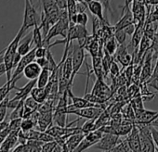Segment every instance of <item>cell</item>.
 Returning <instances> with one entry per match:
<instances>
[{"instance_id":"cell-1","label":"cell","mask_w":158,"mask_h":152,"mask_svg":"<svg viewBox=\"0 0 158 152\" xmlns=\"http://www.w3.org/2000/svg\"><path fill=\"white\" fill-rule=\"evenodd\" d=\"M69 26H70V20H69L68 11L67 10H61L60 20L49 29L47 36L44 38V46L48 47L50 40L55 36L60 35L63 38H66Z\"/></svg>"},{"instance_id":"cell-2","label":"cell","mask_w":158,"mask_h":152,"mask_svg":"<svg viewBox=\"0 0 158 152\" xmlns=\"http://www.w3.org/2000/svg\"><path fill=\"white\" fill-rule=\"evenodd\" d=\"M39 21H41V18H39L33 5V2L31 0H25L23 22L22 28L26 32L30 28L35 27V25H39Z\"/></svg>"},{"instance_id":"cell-3","label":"cell","mask_w":158,"mask_h":152,"mask_svg":"<svg viewBox=\"0 0 158 152\" xmlns=\"http://www.w3.org/2000/svg\"><path fill=\"white\" fill-rule=\"evenodd\" d=\"M139 131L140 146L141 151L145 152H154L157 148L153 142L150 124H137Z\"/></svg>"},{"instance_id":"cell-4","label":"cell","mask_w":158,"mask_h":152,"mask_svg":"<svg viewBox=\"0 0 158 152\" xmlns=\"http://www.w3.org/2000/svg\"><path fill=\"white\" fill-rule=\"evenodd\" d=\"M72 58H73V73L70 79V86H73V79L75 75L78 73L79 70L81 69V66L85 59V48L78 45H72Z\"/></svg>"},{"instance_id":"cell-5","label":"cell","mask_w":158,"mask_h":152,"mask_svg":"<svg viewBox=\"0 0 158 152\" xmlns=\"http://www.w3.org/2000/svg\"><path fill=\"white\" fill-rule=\"evenodd\" d=\"M35 50H36V46H35L34 48L31 49L30 52H28L26 55L23 56L20 62L18 63V65L16 66V68L14 69V72L11 75V79H17L20 80L22 78V75L23 74V70L24 68L31 62L35 61L36 57H35ZM10 79V80H11Z\"/></svg>"},{"instance_id":"cell-6","label":"cell","mask_w":158,"mask_h":152,"mask_svg":"<svg viewBox=\"0 0 158 152\" xmlns=\"http://www.w3.org/2000/svg\"><path fill=\"white\" fill-rule=\"evenodd\" d=\"M120 135L115 134H103L102 137L99 140L97 144L94 145V147L102 151H110L113 147L119 142Z\"/></svg>"},{"instance_id":"cell-7","label":"cell","mask_w":158,"mask_h":152,"mask_svg":"<svg viewBox=\"0 0 158 152\" xmlns=\"http://www.w3.org/2000/svg\"><path fill=\"white\" fill-rule=\"evenodd\" d=\"M153 60L152 58V49L150 48L146 54L144 55L142 58V70H141V74H140V80L139 83H146L152 76V61ZM140 61V62H141Z\"/></svg>"},{"instance_id":"cell-8","label":"cell","mask_w":158,"mask_h":152,"mask_svg":"<svg viewBox=\"0 0 158 152\" xmlns=\"http://www.w3.org/2000/svg\"><path fill=\"white\" fill-rule=\"evenodd\" d=\"M114 59L118 61L123 68H127L133 63V56L128 53V48L125 44L118 46L114 53Z\"/></svg>"},{"instance_id":"cell-9","label":"cell","mask_w":158,"mask_h":152,"mask_svg":"<svg viewBox=\"0 0 158 152\" xmlns=\"http://www.w3.org/2000/svg\"><path fill=\"white\" fill-rule=\"evenodd\" d=\"M99 98H101L103 100H107L113 94L112 89L104 83L103 78H97V81L93 86L92 92Z\"/></svg>"},{"instance_id":"cell-10","label":"cell","mask_w":158,"mask_h":152,"mask_svg":"<svg viewBox=\"0 0 158 152\" xmlns=\"http://www.w3.org/2000/svg\"><path fill=\"white\" fill-rule=\"evenodd\" d=\"M129 3H126L125 7H124V12L122 14L121 19L116 22V24L114 25V31L120 30V29H124L125 27H127L129 24L132 23H136L134 15L132 13V10L128 8Z\"/></svg>"},{"instance_id":"cell-11","label":"cell","mask_w":158,"mask_h":152,"mask_svg":"<svg viewBox=\"0 0 158 152\" xmlns=\"http://www.w3.org/2000/svg\"><path fill=\"white\" fill-rule=\"evenodd\" d=\"M86 136V134L83 132H78V133H73L66 140L65 144L63 145V149L64 151L72 152L74 151L75 148L80 144V142L84 139Z\"/></svg>"},{"instance_id":"cell-12","label":"cell","mask_w":158,"mask_h":152,"mask_svg":"<svg viewBox=\"0 0 158 152\" xmlns=\"http://www.w3.org/2000/svg\"><path fill=\"white\" fill-rule=\"evenodd\" d=\"M131 10L134 15L136 24L146 22V10L142 0H133Z\"/></svg>"},{"instance_id":"cell-13","label":"cell","mask_w":158,"mask_h":152,"mask_svg":"<svg viewBox=\"0 0 158 152\" xmlns=\"http://www.w3.org/2000/svg\"><path fill=\"white\" fill-rule=\"evenodd\" d=\"M127 142L130 146L131 151H141V146H140V138H139V131L138 125L135 123L131 132L128 134L127 136Z\"/></svg>"},{"instance_id":"cell-14","label":"cell","mask_w":158,"mask_h":152,"mask_svg":"<svg viewBox=\"0 0 158 152\" xmlns=\"http://www.w3.org/2000/svg\"><path fill=\"white\" fill-rule=\"evenodd\" d=\"M19 132L11 131L6 137L4 142L0 145V151H10L14 149L17 143H19Z\"/></svg>"},{"instance_id":"cell-15","label":"cell","mask_w":158,"mask_h":152,"mask_svg":"<svg viewBox=\"0 0 158 152\" xmlns=\"http://www.w3.org/2000/svg\"><path fill=\"white\" fill-rule=\"evenodd\" d=\"M88 5H89V10L90 11V13L93 16L97 17L102 22L108 24L107 20L104 19V16H103L104 8H103L102 4L99 1V0H92V1L88 3Z\"/></svg>"},{"instance_id":"cell-16","label":"cell","mask_w":158,"mask_h":152,"mask_svg":"<svg viewBox=\"0 0 158 152\" xmlns=\"http://www.w3.org/2000/svg\"><path fill=\"white\" fill-rule=\"evenodd\" d=\"M36 83H37V79H35V80H30L24 86L19 88L16 86V90L18 91L15 95V97L12 98V100H15V101H20L21 99L23 98H26L30 94H31V91L33 90V88L36 86Z\"/></svg>"},{"instance_id":"cell-17","label":"cell","mask_w":158,"mask_h":152,"mask_svg":"<svg viewBox=\"0 0 158 152\" xmlns=\"http://www.w3.org/2000/svg\"><path fill=\"white\" fill-rule=\"evenodd\" d=\"M42 71V67L35 60L29 63L23 70V75L29 80L37 79Z\"/></svg>"},{"instance_id":"cell-18","label":"cell","mask_w":158,"mask_h":152,"mask_svg":"<svg viewBox=\"0 0 158 152\" xmlns=\"http://www.w3.org/2000/svg\"><path fill=\"white\" fill-rule=\"evenodd\" d=\"M144 30H145V22H140V23L137 24L136 30H135L134 34H132L130 43L128 45V47H131L133 49V51L138 48L142 37H143Z\"/></svg>"},{"instance_id":"cell-19","label":"cell","mask_w":158,"mask_h":152,"mask_svg":"<svg viewBox=\"0 0 158 152\" xmlns=\"http://www.w3.org/2000/svg\"><path fill=\"white\" fill-rule=\"evenodd\" d=\"M33 45V32L30 33L27 36H25L24 38H22L19 46H18V52L22 55L24 56L26 55L28 52L31 51V46Z\"/></svg>"},{"instance_id":"cell-20","label":"cell","mask_w":158,"mask_h":152,"mask_svg":"<svg viewBox=\"0 0 158 152\" xmlns=\"http://www.w3.org/2000/svg\"><path fill=\"white\" fill-rule=\"evenodd\" d=\"M92 68L97 78H104L105 73L102 66V56L99 53L98 56L92 57Z\"/></svg>"},{"instance_id":"cell-21","label":"cell","mask_w":158,"mask_h":152,"mask_svg":"<svg viewBox=\"0 0 158 152\" xmlns=\"http://www.w3.org/2000/svg\"><path fill=\"white\" fill-rule=\"evenodd\" d=\"M30 95L39 104L44 103L48 99V94L46 88L45 87L44 88L43 87H38V86H35L33 88V90L31 91Z\"/></svg>"},{"instance_id":"cell-22","label":"cell","mask_w":158,"mask_h":152,"mask_svg":"<svg viewBox=\"0 0 158 152\" xmlns=\"http://www.w3.org/2000/svg\"><path fill=\"white\" fill-rule=\"evenodd\" d=\"M50 75H51V71L47 69V68H43L42 71L40 73V75L38 76L37 78V83H36V86L38 87H46L47 85L49 82L50 79Z\"/></svg>"},{"instance_id":"cell-23","label":"cell","mask_w":158,"mask_h":152,"mask_svg":"<svg viewBox=\"0 0 158 152\" xmlns=\"http://www.w3.org/2000/svg\"><path fill=\"white\" fill-rule=\"evenodd\" d=\"M66 117H67V113H66L65 111L54 110V113H53V122H54L55 125L61 126V127L67 126V123H66Z\"/></svg>"},{"instance_id":"cell-24","label":"cell","mask_w":158,"mask_h":152,"mask_svg":"<svg viewBox=\"0 0 158 152\" xmlns=\"http://www.w3.org/2000/svg\"><path fill=\"white\" fill-rule=\"evenodd\" d=\"M41 27L39 25H35L33 30V44L35 46L39 47L44 46V36L41 33Z\"/></svg>"},{"instance_id":"cell-25","label":"cell","mask_w":158,"mask_h":152,"mask_svg":"<svg viewBox=\"0 0 158 152\" xmlns=\"http://www.w3.org/2000/svg\"><path fill=\"white\" fill-rule=\"evenodd\" d=\"M118 46L119 45H118L116 39L113 35V36H111V37H109L108 39L105 40V46H105L104 47L105 52L108 53L111 56H114L115 51H116V49H117V47H118Z\"/></svg>"},{"instance_id":"cell-26","label":"cell","mask_w":158,"mask_h":152,"mask_svg":"<svg viewBox=\"0 0 158 152\" xmlns=\"http://www.w3.org/2000/svg\"><path fill=\"white\" fill-rule=\"evenodd\" d=\"M110 122H111L110 114L107 112V110H104L101 113V115L97 118V120H96V123H95L96 129H99V128H101V127H102V126H105V125H107V124H110Z\"/></svg>"},{"instance_id":"cell-27","label":"cell","mask_w":158,"mask_h":152,"mask_svg":"<svg viewBox=\"0 0 158 152\" xmlns=\"http://www.w3.org/2000/svg\"><path fill=\"white\" fill-rule=\"evenodd\" d=\"M126 152V151H131L130 146L128 145L127 139L126 138L125 140H119V142L113 147V149L111 150V152Z\"/></svg>"},{"instance_id":"cell-28","label":"cell","mask_w":158,"mask_h":152,"mask_svg":"<svg viewBox=\"0 0 158 152\" xmlns=\"http://www.w3.org/2000/svg\"><path fill=\"white\" fill-rule=\"evenodd\" d=\"M11 90H13V87L11 85V81L10 80V81H7V83L5 85H3L1 87H0V102L9 96V94Z\"/></svg>"},{"instance_id":"cell-29","label":"cell","mask_w":158,"mask_h":152,"mask_svg":"<svg viewBox=\"0 0 158 152\" xmlns=\"http://www.w3.org/2000/svg\"><path fill=\"white\" fill-rule=\"evenodd\" d=\"M9 101H10V98L8 96L5 99H3L0 102V122H4L7 116V110L9 109Z\"/></svg>"},{"instance_id":"cell-30","label":"cell","mask_w":158,"mask_h":152,"mask_svg":"<svg viewBox=\"0 0 158 152\" xmlns=\"http://www.w3.org/2000/svg\"><path fill=\"white\" fill-rule=\"evenodd\" d=\"M84 98L88 101H89V102H91L93 104H96V105H103L105 103V100L102 99L101 98H99L98 96H96L93 93H86Z\"/></svg>"},{"instance_id":"cell-31","label":"cell","mask_w":158,"mask_h":152,"mask_svg":"<svg viewBox=\"0 0 158 152\" xmlns=\"http://www.w3.org/2000/svg\"><path fill=\"white\" fill-rule=\"evenodd\" d=\"M34 127H35V122L31 118L23 119L22 124H21V130H23V132H28L32 130Z\"/></svg>"},{"instance_id":"cell-32","label":"cell","mask_w":158,"mask_h":152,"mask_svg":"<svg viewBox=\"0 0 158 152\" xmlns=\"http://www.w3.org/2000/svg\"><path fill=\"white\" fill-rule=\"evenodd\" d=\"M96 120H97V118L89 119V120L84 123V125L82 126V131H83V133L88 134V133H89V132H91V131L96 130V125H95Z\"/></svg>"},{"instance_id":"cell-33","label":"cell","mask_w":158,"mask_h":152,"mask_svg":"<svg viewBox=\"0 0 158 152\" xmlns=\"http://www.w3.org/2000/svg\"><path fill=\"white\" fill-rule=\"evenodd\" d=\"M114 38L116 39L118 45H123V44H126V40H127V33L124 31V29H120V30H117L114 32Z\"/></svg>"},{"instance_id":"cell-34","label":"cell","mask_w":158,"mask_h":152,"mask_svg":"<svg viewBox=\"0 0 158 152\" xmlns=\"http://www.w3.org/2000/svg\"><path fill=\"white\" fill-rule=\"evenodd\" d=\"M95 144L94 143H92V142H90L89 139H87L86 138V136L84 137V139L80 142V144L78 145V146L75 148V150L74 151H76V152H80V151H84V150H86V149H88V148H89L90 146H94Z\"/></svg>"},{"instance_id":"cell-35","label":"cell","mask_w":158,"mask_h":152,"mask_svg":"<svg viewBox=\"0 0 158 152\" xmlns=\"http://www.w3.org/2000/svg\"><path fill=\"white\" fill-rule=\"evenodd\" d=\"M130 105L132 106V108L134 109V110H143V98L142 97H135V98L132 99V101L130 102Z\"/></svg>"},{"instance_id":"cell-36","label":"cell","mask_w":158,"mask_h":152,"mask_svg":"<svg viewBox=\"0 0 158 152\" xmlns=\"http://www.w3.org/2000/svg\"><path fill=\"white\" fill-rule=\"evenodd\" d=\"M89 22V16L86 12H79L76 15V24L87 26Z\"/></svg>"},{"instance_id":"cell-37","label":"cell","mask_w":158,"mask_h":152,"mask_svg":"<svg viewBox=\"0 0 158 152\" xmlns=\"http://www.w3.org/2000/svg\"><path fill=\"white\" fill-rule=\"evenodd\" d=\"M57 145H58V142L56 140L46 142L42 146V151L43 152H52V151H54Z\"/></svg>"},{"instance_id":"cell-38","label":"cell","mask_w":158,"mask_h":152,"mask_svg":"<svg viewBox=\"0 0 158 152\" xmlns=\"http://www.w3.org/2000/svg\"><path fill=\"white\" fill-rule=\"evenodd\" d=\"M24 105H25L26 107L32 109L33 110H37V109H38V107H39L40 104H39L37 101H35V100L30 96V97H27V98H25Z\"/></svg>"},{"instance_id":"cell-39","label":"cell","mask_w":158,"mask_h":152,"mask_svg":"<svg viewBox=\"0 0 158 152\" xmlns=\"http://www.w3.org/2000/svg\"><path fill=\"white\" fill-rule=\"evenodd\" d=\"M23 118H18V119H13L10 120L9 122V127L11 131H20L21 130V124H22Z\"/></svg>"},{"instance_id":"cell-40","label":"cell","mask_w":158,"mask_h":152,"mask_svg":"<svg viewBox=\"0 0 158 152\" xmlns=\"http://www.w3.org/2000/svg\"><path fill=\"white\" fill-rule=\"evenodd\" d=\"M109 72L111 73V75L113 77H115V76H118L121 71H120V69H119V66L116 62L115 59H113L111 65H110V69H109Z\"/></svg>"},{"instance_id":"cell-41","label":"cell","mask_w":158,"mask_h":152,"mask_svg":"<svg viewBox=\"0 0 158 152\" xmlns=\"http://www.w3.org/2000/svg\"><path fill=\"white\" fill-rule=\"evenodd\" d=\"M146 22H158V7H155V9L147 16Z\"/></svg>"},{"instance_id":"cell-42","label":"cell","mask_w":158,"mask_h":152,"mask_svg":"<svg viewBox=\"0 0 158 152\" xmlns=\"http://www.w3.org/2000/svg\"><path fill=\"white\" fill-rule=\"evenodd\" d=\"M49 47L48 46H39V47H36V50H35V57L36 58H43V57H46L47 56V52H48V49Z\"/></svg>"},{"instance_id":"cell-43","label":"cell","mask_w":158,"mask_h":152,"mask_svg":"<svg viewBox=\"0 0 158 152\" xmlns=\"http://www.w3.org/2000/svg\"><path fill=\"white\" fill-rule=\"evenodd\" d=\"M89 10V5L85 1H80L76 3V11L79 12H86V10Z\"/></svg>"},{"instance_id":"cell-44","label":"cell","mask_w":158,"mask_h":152,"mask_svg":"<svg viewBox=\"0 0 158 152\" xmlns=\"http://www.w3.org/2000/svg\"><path fill=\"white\" fill-rule=\"evenodd\" d=\"M150 128H151V133H152L153 142H154V144L156 146V148L158 150V130L153 125H150Z\"/></svg>"},{"instance_id":"cell-45","label":"cell","mask_w":158,"mask_h":152,"mask_svg":"<svg viewBox=\"0 0 158 152\" xmlns=\"http://www.w3.org/2000/svg\"><path fill=\"white\" fill-rule=\"evenodd\" d=\"M10 132H11V130L10 129L9 126H7L6 128H4L2 131H0V145H1L4 142V140L6 139V137L9 135V134Z\"/></svg>"},{"instance_id":"cell-46","label":"cell","mask_w":158,"mask_h":152,"mask_svg":"<svg viewBox=\"0 0 158 152\" xmlns=\"http://www.w3.org/2000/svg\"><path fill=\"white\" fill-rule=\"evenodd\" d=\"M136 27H137V24H136V23H132V24H129V25H127V27H125V28H124V31L127 33V35L132 36V34H134V32H135V30H136Z\"/></svg>"},{"instance_id":"cell-47","label":"cell","mask_w":158,"mask_h":152,"mask_svg":"<svg viewBox=\"0 0 158 152\" xmlns=\"http://www.w3.org/2000/svg\"><path fill=\"white\" fill-rule=\"evenodd\" d=\"M35 61L43 68H47L48 69V58L47 57H43V58H35Z\"/></svg>"},{"instance_id":"cell-48","label":"cell","mask_w":158,"mask_h":152,"mask_svg":"<svg viewBox=\"0 0 158 152\" xmlns=\"http://www.w3.org/2000/svg\"><path fill=\"white\" fill-rule=\"evenodd\" d=\"M99 1L102 4L105 11L106 10H109L112 14H113V9L111 7V3H110V0H99Z\"/></svg>"},{"instance_id":"cell-49","label":"cell","mask_w":158,"mask_h":152,"mask_svg":"<svg viewBox=\"0 0 158 152\" xmlns=\"http://www.w3.org/2000/svg\"><path fill=\"white\" fill-rule=\"evenodd\" d=\"M146 84L148 85V86L152 87L153 89H155L156 91H158V77L157 78H154V79L151 80V81L146 82Z\"/></svg>"},{"instance_id":"cell-50","label":"cell","mask_w":158,"mask_h":152,"mask_svg":"<svg viewBox=\"0 0 158 152\" xmlns=\"http://www.w3.org/2000/svg\"><path fill=\"white\" fill-rule=\"evenodd\" d=\"M158 77V57H157V59H156V64H155V67L152 70V76H151V78L148 80V81H151L154 78H157ZM147 81V82H148Z\"/></svg>"},{"instance_id":"cell-51","label":"cell","mask_w":158,"mask_h":152,"mask_svg":"<svg viewBox=\"0 0 158 152\" xmlns=\"http://www.w3.org/2000/svg\"><path fill=\"white\" fill-rule=\"evenodd\" d=\"M0 73H6V66L5 63H0Z\"/></svg>"},{"instance_id":"cell-52","label":"cell","mask_w":158,"mask_h":152,"mask_svg":"<svg viewBox=\"0 0 158 152\" xmlns=\"http://www.w3.org/2000/svg\"><path fill=\"white\" fill-rule=\"evenodd\" d=\"M4 52H5V49L0 51V63H4Z\"/></svg>"},{"instance_id":"cell-53","label":"cell","mask_w":158,"mask_h":152,"mask_svg":"<svg viewBox=\"0 0 158 152\" xmlns=\"http://www.w3.org/2000/svg\"><path fill=\"white\" fill-rule=\"evenodd\" d=\"M1 75H2V73H0V77H1Z\"/></svg>"},{"instance_id":"cell-54","label":"cell","mask_w":158,"mask_h":152,"mask_svg":"<svg viewBox=\"0 0 158 152\" xmlns=\"http://www.w3.org/2000/svg\"><path fill=\"white\" fill-rule=\"evenodd\" d=\"M31 1H32V2H33V0H31Z\"/></svg>"}]
</instances>
